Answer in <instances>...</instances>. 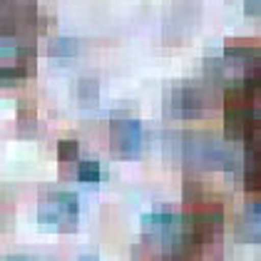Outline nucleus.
Segmentation results:
<instances>
[{"label": "nucleus", "mask_w": 261, "mask_h": 261, "mask_svg": "<svg viewBox=\"0 0 261 261\" xmlns=\"http://www.w3.org/2000/svg\"><path fill=\"white\" fill-rule=\"evenodd\" d=\"M179 154L189 167H206V169H234L237 167V152L217 137L206 135H181Z\"/></svg>", "instance_id": "f257e3e1"}, {"label": "nucleus", "mask_w": 261, "mask_h": 261, "mask_svg": "<svg viewBox=\"0 0 261 261\" xmlns=\"http://www.w3.org/2000/svg\"><path fill=\"white\" fill-rule=\"evenodd\" d=\"M204 107H209V97L197 82H181L169 90L167 97V110L174 117H197L204 112Z\"/></svg>", "instance_id": "7ed1b4c3"}, {"label": "nucleus", "mask_w": 261, "mask_h": 261, "mask_svg": "<svg viewBox=\"0 0 261 261\" xmlns=\"http://www.w3.org/2000/svg\"><path fill=\"white\" fill-rule=\"evenodd\" d=\"M28 75L25 65H0V80L3 82H13V80H20Z\"/></svg>", "instance_id": "f8f14e48"}, {"label": "nucleus", "mask_w": 261, "mask_h": 261, "mask_svg": "<svg viewBox=\"0 0 261 261\" xmlns=\"http://www.w3.org/2000/svg\"><path fill=\"white\" fill-rule=\"evenodd\" d=\"M237 234L246 241L261 244V201H251L249 206H244L237 219Z\"/></svg>", "instance_id": "423d86ee"}, {"label": "nucleus", "mask_w": 261, "mask_h": 261, "mask_svg": "<svg viewBox=\"0 0 261 261\" xmlns=\"http://www.w3.org/2000/svg\"><path fill=\"white\" fill-rule=\"evenodd\" d=\"M77 179L80 181H90V184H95V181L102 179V167L100 162L95 160H85L77 164Z\"/></svg>", "instance_id": "1a4fd4ad"}, {"label": "nucleus", "mask_w": 261, "mask_h": 261, "mask_svg": "<svg viewBox=\"0 0 261 261\" xmlns=\"http://www.w3.org/2000/svg\"><path fill=\"white\" fill-rule=\"evenodd\" d=\"M204 75L212 82L221 80L224 77V58H206L204 60Z\"/></svg>", "instance_id": "9b49d317"}, {"label": "nucleus", "mask_w": 261, "mask_h": 261, "mask_svg": "<svg viewBox=\"0 0 261 261\" xmlns=\"http://www.w3.org/2000/svg\"><path fill=\"white\" fill-rule=\"evenodd\" d=\"M90 261H92V259H90Z\"/></svg>", "instance_id": "4468645a"}, {"label": "nucleus", "mask_w": 261, "mask_h": 261, "mask_svg": "<svg viewBox=\"0 0 261 261\" xmlns=\"http://www.w3.org/2000/svg\"><path fill=\"white\" fill-rule=\"evenodd\" d=\"M181 224H184V217H179L172 206H157L142 217L144 234H152V237H172L174 231L181 229Z\"/></svg>", "instance_id": "39448f33"}, {"label": "nucleus", "mask_w": 261, "mask_h": 261, "mask_svg": "<svg viewBox=\"0 0 261 261\" xmlns=\"http://www.w3.org/2000/svg\"><path fill=\"white\" fill-rule=\"evenodd\" d=\"M110 142H112V149L124 157L137 154L144 142L142 122L135 117H112L110 120Z\"/></svg>", "instance_id": "20e7f679"}, {"label": "nucleus", "mask_w": 261, "mask_h": 261, "mask_svg": "<svg viewBox=\"0 0 261 261\" xmlns=\"http://www.w3.org/2000/svg\"><path fill=\"white\" fill-rule=\"evenodd\" d=\"M5 261H35L33 256H25V254H13V256H8Z\"/></svg>", "instance_id": "ddd939ff"}, {"label": "nucleus", "mask_w": 261, "mask_h": 261, "mask_svg": "<svg viewBox=\"0 0 261 261\" xmlns=\"http://www.w3.org/2000/svg\"><path fill=\"white\" fill-rule=\"evenodd\" d=\"M77 157H80V144H77V140L58 142V160L60 162H75Z\"/></svg>", "instance_id": "9d476101"}, {"label": "nucleus", "mask_w": 261, "mask_h": 261, "mask_svg": "<svg viewBox=\"0 0 261 261\" xmlns=\"http://www.w3.org/2000/svg\"><path fill=\"white\" fill-rule=\"evenodd\" d=\"M77 50H80V45L75 38H58L50 47V55L58 58V60H70V58L77 55Z\"/></svg>", "instance_id": "0eeeda50"}, {"label": "nucleus", "mask_w": 261, "mask_h": 261, "mask_svg": "<svg viewBox=\"0 0 261 261\" xmlns=\"http://www.w3.org/2000/svg\"><path fill=\"white\" fill-rule=\"evenodd\" d=\"M77 97L82 102H90V105H95L97 97H100V82L95 80V77H82L77 82Z\"/></svg>", "instance_id": "6e6552de"}, {"label": "nucleus", "mask_w": 261, "mask_h": 261, "mask_svg": "<svg viewBox=\"0 0 261 261\" xmlns=\"http://www.w3.org/2000/svg\"><path fill=\"white\" fill-rule=\"evenodd\" d=\"M80 214V197L75 192H50L40 199L38 217L45 226L55 229H75Z\"/></svg>", "instance_id": "f03ea898"}]
</instances>
